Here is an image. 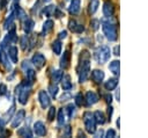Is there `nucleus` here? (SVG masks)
<instances>
[{
	"label": "nucleus",
	"mask_w": 148,
	"mask_h": 138,
	"mask_svg": "<svg viewBox=\"0 0 148 138\" xmlns=\"http://www.w3.org/2000/svg\"><path fill=\"white\" fill-rule=\"evenodd\" d=\"M7 93V87L5 83H0V95H5Z\"/></svg>",
	"instance_id": "41"
},
{
	"label": "nucleus",
	"mask_w": 148,
	"mask_h": 138,
	"mask_svg": "<svg viewBox=\"0 0 148 138\" xmlns=\"http://www.w3.org/2000/svg\"><path fill=\"white\" fill-rule=\"evenodd\" d=\"M80 6H81V0H72L71 1V5L68 7V10L71 14L75 15L80 12Z\"/></svg>",
	"instance_id": "15"
},
{
	"label": "nucleus",
	"mask_w": 148,
	"mask_h": 138,
	"mask_svg": "<svg viewBox=\"0 0 148 138\" xmlns=\"http://www.w3.org/2000/svg\"><path fill=\"white\" fill-rule=\"evenodd\" d=\"M90 53L88 50H83L80 55V63L77 67V73H79V80L80 82H84L90 72Z\"/></svg>",
	"instance_id": "1"
},
{
	"label": "nucleus",
	"mask_w": 148,
	"mask_h": 138,
	"mask_svg": "<svg viewBox=\"0 0 148 138\" xmlns=\"http://www.w3.org/2000/svg\"><path fill=\"white\" fill-rule=\"evenodd\" d=\"M99 136H102V131H99L98 133H96V137H99Z\"/></svg>",
	"instance_id": "51"
},
{
	"label": "nucleus",
	"mask_w": 148,
	"mask_h": 138,
	"mask_svg": "<svg viewBox=\"0 0 148 138\" xmlns=\"http://www.w3.org/2000/svg\"><path fill=\"white\" fill-rule=\"evenodd\" d=\"M103 14L108 19H110L114 14V7H113L112 2H110V1L104 2V5H103Z\"/></svg>",
	"instance_id": "9"
},
{
	"label": "nucleus",
	"mask_w": 148,
	"mask_h": 138,
	"mask_svg": "<svg viewBox=\"0 0 148 138\" xmlns=\"http://www.w3.org/2000/svg\"><path fill=\"white\" fill-rule=\"evenodd\" d=\"M61 48H62V45H61V42L59 39H56V41L52 42V50H53V52L56 55H60L61 53Z\"/></svg>",
	"instance_id": "25"
},
{
	"label": "nucleus",
	"mask_w": 148,
	"mask_h": 138,
	"mask_svg": "<svg viewBox=\"0 0 148 138\" xmlns=\"http://www.w3.org/2000/svg\"><path fill=\"white\" fill-rule=\"evenodd\" d=\"M31 61H32V64L35 65V67H36L37 70H40V68L45 65V57H44L42 53L37 52V53H35V55L32 56Z\"/></svg>",
	"instance_id": "6"
},
{
	"label": "nucleus",
	"mask_w": 148,
	"mask_h": 138,
	"mask_svg": "<svg viewBox=\"0 0 148 138\" xmlns=\"http://www.w3.org/2000/svg\"><path fill=\"white\" fill-rule=\"evenodd\" d=\"M105 101H106L108 103H111V102H112V96H111V94L105 95Z\"/></svg>",
	"instance_id": "46"
},
{
	"label": "nucleus",
	"mask_w": 148,
	"mask_h": 138,
	"mask_svg": "<svg viewBox=\"0 0 148 138\" xmlns=\"http://www.w3.org/2000/svg\"><path fill=\"white\" fill-rule=\"evenodd\" d=\"M14 19H15V14L14 13H10V15L6 19V21H5V23H3V27H5V29H10V28H13L14 27Z\"/></svg>",
	"instance_id": "21"
},
{
	"label": "nucleus",
	"mask_w": 148,
	"mask_h": 138,
	"mask_svg": "<svg viewBox=\"0 0 148 138\" xmlns=\"http://www.w3.org/2000/svg\"><path fill=\"white\" fill-rule=\"evenodd\" d=\"M66 36H67V31H66V30L59 32V38H65Z\"/></svg>",
	"instance_id": "45"
},
{
	"label": "nucleus",
	"mask_w": 148,
	"mask_h": 138,
	"mask_svg": "<svg viewBox=\"0 0 148 138\" xmlns=\"http://www.w3.org/2000/svg\"><path fill=\"white\" fill-rule=\"evenodd\" d=\"M54 117H56V108L54 107H51L49 109V112H47V119L50 122H52L54 119Z\"/></svg>",
	"instance_id": "36"
},
{
	"label": "nucleus",
	"mask_w": 148,
	"mask_h": 138,
	"mask_svg": "<svg viewBox=\"0 0 148 138\" xmlns=\"http://www.w3.org/2000/svg\"><path fill=\"white\" fill-rule=\"evenodd\" d=\"M0 63L8 70V71H10L12 70V65L9 64V61H8V58H7V56H6V53L3 52V51H0Z\"/></svg>",
	"instance_id": "20"
},
{
	"label": "nucleus",
	"mask_w": 148,
	"mask_h": 138,
	"mask_svg": "<svg viewBox=\"0 0 148 138\" xmlns=\"http://www.w3.org/2000/svg\"><path fill=\"white\" fill-rule=\"evenodd\" d=\"M110 56H111L110 48L106 46V45L99 46V48L95 51V53H94V57H95V59L97 60L98 64H104V63H106V61L110 59Z\"/></svg>",
	"instance_id": "3"
},
{
	"label": "nucleus",
	"mask_w": 148,
	"mask_h": 138,
	"mask_svg": "<svg viewBox=\"0 0 148 138\" xmlns=\"http://www.w3.org/2000/svg\"><path fill=\"white\" fill-rule=\"evenodd\" d=\"M22 68H23L24 71H27V70H29V68H30V64H29V61H28V60H24V61L22 63Z\"/></svg>",
	"instance_id": "43"
},
{
	"label": "nucleus",
	"mask_w": 148,
	"mask_h": 138,
	"mask_svg": "<svg viewBox=\"0 0 148 138\" xmlns=\"http://www.w3.org/2000/svg\"><path fill=\"white\" fill-rule=\"evenodd\" d=\"M109 70H110L114 75H118V74H119V61H118V60L111 61L110 65H109Z\"/></svg>",
	"instance_id": "23"
},
{
	"label": "nucleus",
	"mask_w": 148,
	"mask_h": 138,
	"mask_svg": "<svg viewBox=\"0 0 148 138\" xmlns=\"http://www.w3.org/2000/svg\"><path fill=\"white\" fill-rule=\"evenodd\" d=\"M98 27H99V21L98 20H91L90 21V28L92 29V30H97L98 29Z\"/></svg>",
	"instance_id": "38"
},
{
	"label": "nucleus",
	"mask_w": 148,
	"mask_h": 138,
	"mask_svg": "<svg viewBox=\"0 0 148 138\" xmlns=\"http://www.w3.org/2000/svg\"><path fill=\"white\" fill-rule=\"evenodd\" d=\"M16 41H17V35H16V31H15V27H13L8 30V34L5 37L3 42L8 43V44H14V43H16Z\"/></svg>",
	"instance_id": "10"
},
{
	"label": "nucleus",
	"mask_w": 148,
	"mask_h": 138,
	"mask_svg": "<svg viewBox=\"0 0 148 138\" xmlns=\"http://www.w3.org/2000/svg\"><path fill=\"white\" fill-rule=\"evenodd\" d=\"M83 123H84V128L86 131L88 133H95L96 132V121L94 118V115L89 111L84 112L83 115Z\"/></svg>",
	"instance_id": "5"
},
{
	"label": "nucleus",
	"mask_w": 148,
	"mask_h": 138,
	"mask_svg": "<svg viewBox=\"0 0 148 138\" xmlns=\"http://www.w3.org/2000/svg\"><path fill=\"white\" fill-rule=\"evenodd\" d=\"M75 103H76V106H79V107L84 103V97H83V95H82L81 93H79V94L75 95Z\"/></svg>",
	"instance_id": "35"
},
{
	"label": "nucleus",
	"mask_w": 148,
	"mask_h": 138,
	"mask_svg": "<svg viewBox=\"0 0 148 138\" xmlns=\"http://www.w3.org/2000/svg\"><path fill=\"white\" fill-rule=\"evenodd\" d=\"M56 6L53 5H50V6H46L44 9H43V14H45L46 16H53L54 15V10H56Z\"/></svg>",
	"instance_id": "31"
},
{
	"label": "nucleus",
	"mask_w": 148,
	"mask_h": 138,
	"mask_svg": "<svg viewBox=\"0 0 148 138\" xmlns=\"http://www.w3.org/2000/svg\"><path fill=\"white\" fill-rule=\"evenodd\" d=\"M54 16H56V17H61V16H64V13L57 7L56 10H54Z\"/></svg>",
	"instance_id": "42"
},
{
	"label": "nucleus",
	"mask_w": 148,
	"mask_h": 138,
	"mask_svg": "<svg viewBox=\"0 0 148 138\" xmlns=\"http://www.w3.org/2000/svg\"><path fill=\"white\" fill-rule=\"evenodd\" d=\"M102 29H103V32L105 35V37L109 39V41H116L118 35H117V28L113 23H111L110 21L108 20H102Z\"/></svg>",
	"instance_id": "2"
},
{
	"label": "nucleus",
	"mask_w": 148,
	"mask_h": 138,
	"mask_svg": "<svg viewBox=\"0 0 148 138\" xmlns=\"http://www.w3.org/2000/svg\"><path fill=\"white\" fill-rule=\"evenodd\" d=\"M49 93H50V95H51L52 97H56V96L58 95V87L56 86V83L49 86Z\"/></svg>",
	"instance_id": "34"
},
{
	"label": "nucleus",
	"mask_w": 148,
	"mask_h": 138,
	"mask_svg": "<svg viewBox=\"0 0 148 138\" xmlns=\"http://www.w3.org/2000/svg\"><path fill=\"white\" fill-rule=\"evenodd\" d=\"M98 6H99V0H90L89 6H88V13H89L90 15L95 14V12L97 10Z\"/></svg>",
	"instance_id": "19"
},
{
	"label": "nucleus",
	"mask_w": 148,
	"mask_h": 138,
	"mask_svg": "<svg viewBox=\"0 0 148 138\" xmlns=\"http://www.w3.org/2000/svg\"><path fill=\"white\" fill-rule=\"evenodd\" d=\"M66 110L68 112V117H73L75 115V106L74 104H68L66 107Z\"/></svg>",
	"instance_id": "37"
},
{
	"label": "nucleus",
	"mask_w": 148,
	"mask_h": 138,
	"mask_svg": "<svg viewBox=\"0 0 148 138\" xmlns=\"http://www.w3.org/2000/svg\"><path fill=\"white\" fill-rule=\"evenodd\" d=\"M53 21L52 20H47V21H45L44 22V24H43V34H47L49 31H51L52 30V28H53Z\"/></svg>",
	"instance_id": "29"
},
{
	"label": "nucleus",
	"mask_w": 148,
	"mask_h": 138,
	"mask_svg": "<svg viewBox=\"0 0 148 138\" xmlns=\"http://www.w3.org/2000/svg\"><path fill=\"white\" fill-rule=\"evenodd\" d=\"M113 55L119 56V46H118V45H117V46H114V49H113Z\"/></svg>",
	"instance_id": "48"
},
{
	"label": "nucleus",
	"mask_w": 148,
	"mask_h": 138,
	"mask_svg": "<svg viewBox=\"0 0 148 138\" xmlns=\"http://www.w3.org/2000/svg\"><path fill=\"white\" fill-rule=\"evenodd\" d=\"M8 56H9V58H10V60H12V63H17V60H18V56H17V48L16 46H10L9 49H8Z\"/></svg>",
	"instance_id": "17"
},
{
	"label": "nucleus",
	"mask_w": 148,
	"mask_h": 138,
	"mask_svg": "<svg viewBox=\"0 0 148 138\" xmlns=\"http://www.w3.org/2000/svg\"><path fill=\"white\" fill-rule=\"evenodd\" d=\"M117 85H118V80H117L116 78H111V79H109L108 81H105L104 87H105L106 90H113V89L117 87Z\"/></svg>",
	"instance_id": "18"
},
{
	"label": "nucleus",
	"mask_w": 148,
	"mask_h": 138,
	"mask_svg": "<svg viewBox=\"0 0 148 138\" xmlns=\"http://www.w3.org/2000/svg\"><path fill=\"white\" fill-rule=\"evenodd\" d=\"M27 85H30V83L29 82L28 83L23 82V83H21L16 87V94H18V102L21 104H25L28 102V99H29L30 93H31L30 87L29 86L27 87Z\"/></svg>",
	"instance_id": "4"
},
{
	"label": "nucleus",
	"mask_w": 148,
	"mask_h": 138,
	"mask_svg": "<svg viewBox=\"0 0 148 138\" xmlns=\"http://www.w3.org/2000/svg\"><path fill=\"white\" fill-rule=\"evenodd\" d=\"M92 115H94V118H95L96 123H98V124H104V123H105V116H104L103 112H101V111H95Z\"/></svg>",
	"instance_id": "26"
},
{
	"label": "nucleus",
	"mask_w": 148,
	"mask_h": 138,
	"mask_svg": "<svg viewBox=\"0 0 148 138\" xmlns=\"http://www.w3.org/2000/svg\"><path fill=\"white\" fill-rule=\"evenodd\" d=\"M34 26H35V23H34V21L31 20V19H25L24 20V26H23V29H24V31L25 32H30L32 29H34Z\"/></svg>",
	"instance_id": "24"
},
{
	"label": "nucleus",
	"mask_w": 148,
	"mask_h": 138,
	"mask_svg": "<svg viewBox=\"0 0 148 138\" xmlns=\"http://www.w3.org/2000/svg\"><path fill=\"white\" fill-rule=\"evenodd\" d=\"M83 30H84V27H83L82 24H79V23H76V24H75V27H74V29H73V32H76V34H81Z\"/></svg>",
	"instance_id": "39"
},
{
	"label": "nucleus",
	"mask_w": 148,
	"mask_h": 138,
	"mask_svg": "<svg viewBox=\"0 0 148 138\" xmlns=\"http://www.w3.org/2000/svg\"><path fill=\"white\" fill-rule=\"evenodd\" d=\"M108 115H109V117L111 118V115H112V107H109V110H108Z\"/></svg>",
	"instance_id": "50"
},
{
	"label": "nucleus",
	"mask_w": 148,
	"mask_h": 138,
	"mask_svg": "<svg viewBox=\"0 0 148 138\" xmlns=\"http://www.w3.org/2000/svg\"><path fill=\"white\" fill-rule=\"evenodd\" d=\"M17 135L21 137H29V138L32 137V132L28 126H24V128H21L20 130H17Z\"/></svg>",
	"instance_id": "22"
},
{
	"label": "nucleus",
	"mask_w": 148,
	"mask_h": 138,
	"mask_svg": "<svg viewBox=\"0 0 148 138\" xmlns=\"http://www.w3.org/2000/svg\"><path fill=\"white\" fill-rule=\"evenodd\" d=\"M14 14H15L16 17H17L18 20H21V21H22V20L24 21V20L27 19V13H25L21 7H18V6L15 8V13H14Z\"/></svg>",
	"instance_id": "27"
},
{
	"label": "nucleus",
	"mask_w": 148,
	"mask_h": 138,
	"mask_svg": "<svg viewBox=\"0 0 148 138\" xmlns=\"http://www.w3.org/2000/svg\"><path fill=\"white\" fill-rule=\"evenodd\" d=\"M61 86L64 88V90H69L72 88V82H71V77L68 74H65L61 77Z\"/></svg>",
	"instance_id": "16"
},
{
	"label": "nucleus",
	"mask_w": 148,
	"mask_h": 138,
	"mask_svg": "<svg viewBox=\"0 0 148 138\" xmlns=\"http://www.w3.org/2000/svg\"><path fill=\"white\" fill-rule=\"evenodd\" d=\"M38 100H39V103H40L42 108H44V109L47 108V107H50V104H51V99H50L49 94L45 90H40L39 92Z\"/></svg>",
	"instance_id": "7"
},
{
	"label": "nucleus",
	"mask_w": 148,
	"mask_h": 138,
	"mask_svg": "<svg viewBox=\"0 0 148 138\" xmlns=\"http://www.w3.org/2000/svg\"><path fill=\"white\" fill-rule=\"evenodd\" d=\"M3 125H5V121L2 118H0V131L3 130Z\"/></svg>",
	"instance_id": "49"
},
{
	"label": "nucleus",
	"mask_w": 148,
	"mask_h": 138,
	"mask_svg": "<svg viewBox=\"0 0 148 138\" xmlns=\"http://www.w3.org/2000/svg\"><path fill=\"white\" fill-rule=\"evenodd\" d=\"M91 79H92V81L96 82V83L102 82L103 79H104V72L101 71V70H94V71L91 72Z\"/></svg>",
	"instance_id": "14"
},
{
	"label": "nucleus",
	"mask_w": 148,
	"mask_h": 138,
	"mask_svg": "<svg viewBox=\"0 0 148 138\" xmlns=\"http://www.w3.org/2000/svg\"><path fill=\"white\" fill-rule=\"evenodd\" d=\"M61 77H62V73H61V71H59V70H54V71L52 72V74H51V79H52L53 83L59 82V81L61 80Z\"/></svg>",
	"instance_id": "28"
},
{
	"label": "nucleus",
	"mask_w": 148,
	"mask_h": 138,
	"mask_svg": "<svg viewBox=\"0 0 148 138\" xmlns=\"http://www.w3.org/2000/svg\"><path fill=\"white\" fill-rule=\"evenodd\" d=\"M65 110H64V108L62 109H60L59 110V112H58V124L59 125H64V123H65Z\"/></svg>",
	"instance_id": "32"
},
{
	"label": "nucleus",
	"mask_w": 148,
	"mask_h": 138,
	"mask_svg": "<svg viewBox=\"0 0 148 138\" xmlns=\"http://www.w3.org/2000/svg\"><path fill=\"white\" fill-rule=\"evenodd\" d=\"M6 3H7V0H0V9L5 8L6 7Z\"/></svg>",
	"instance_id": "47"
},
{
	"label": "nucleus",
	"mask_w": 148,
	"mask_h": 138,
	"mask_svg": "<svg viewBox=\"0 0 148 138\" xmlns=\"http://www.w3.org/2000/svg\"><path fill=\"white\" fill-rule=\"evenodd\" d=\"M20 41H21V48H22V50H27L28 44H29V38H28V36H27V35H23Z\"/></svg>",
	"instance_id": "33"
},
{
	"label": "nucleus",
	"mask_w": 148,
	"mask_h": 138,
	"mask_svg": "<svg viewBox=\"0 0 148 138\" xmlns=\"http://www.w3.org/2000/svg\"><path fill=\"white\" fill-rule=\"evenodd\" d=\"M34 131H35V133H36L37 136L42 137V136H44V135L46 133V128H45V125H44L43 122L37 121V122L34 124Z\"/></svg>",
	"instance_id": "12"
},
{
	"label": "nucleus",
	"mask_w": 148,
	"mask_h": 138,
	"mask_svg": "<svg viewBox=\"0 0 148 138\" xmlns=\"http://www.w3.org/2000/svg\"><path fill=\"white\" fill-rule=\"evenodd\" d=\"M24 116H25V111H24L23 109L18 110V111L15 114V116L13 117V121H12V128H17V126L22 123Z\"/></svg>",
	"instance_id": "8"
},
{
	"label": "nucleus",
	"mask_w": 148,
	"mask_h": 138,
	"mask_svg": "<svg viewBox=\"0 0 148 138\" xmlns=\"http://www.w3.org/2000/svg\"><path fill=\"white\" fill-rule=\"evenodd\" d=\"M69 61H71V52L69 51H65L62 57H61V59H60V67L64 68V70L68 68Z\"/></svg>",
	"instance_id": "13"
},
{
	"label": "nucleus",
	"mask_w": 148,
	"mask_h": 138,
	"mask_svg": "<svg viewBox=\"0 0 148 138\" xmlns=\"http://www.w3.org/2000/svg\"><path fill=\"white\" fill-rule=\"evenodd\" d=\"M105 137H108V138H113V137H116V131H114V130H112V129L108 130V131H106Z\"/></svg>",
	"instance_id": "40"
},
{
	"label": "nucleus",
	"mask_w": 148,
	"mask_h": 138,
	"mask_svg": "<svg viewBox=\"0 0 148 138\" xmlns=\"http://www.w3.org/2000/svg\"><path fill=\"white\" fill-rule=\"evenodd\" d=\"M86 102H87V106H92V104L97 103L98 102V95L95 92L88 90L86 94Z\"/></svg>",
	"instance_id": "11"
},
{
	"label": "nucleus",
	"mask_w": 148,
	"mask_h": 138,
	"mask_svg": "<svg viewBox=\"0 0 148 138\" xmlns=\"http://www.w3.org/2000/svg\"><path fill=\"white\" fill-rule=\"evenodd\" d=\"M25 73H27V79H28L29 83L31 85V83L36 80V72L30 67L29 70H27V71H25Z\"/></svg>",
	"instance_id": "30"
},
{
	"label": "nucleus",
	"mask_w": 148,
	"mask_h": 138,
	"mask_svg": "<svg viewBox=\"0 0 148 138\" xmlns=\"http://www.w3.org/2000/svg\"><path fill=\"white\" fill-rule=\"evenodd\" d=\"M64 136H66V137H69V136H71V126H69V125H66Z\"/></svg>",
	"instance_id": "44"
}]
</instances>
